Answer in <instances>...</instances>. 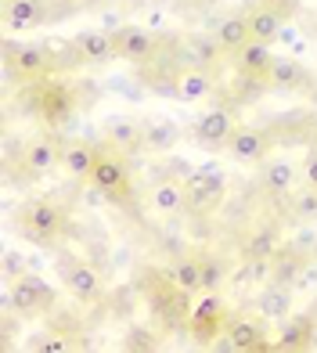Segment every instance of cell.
Listing matches in <instances>:
<instances>
[{
	"mask_svg": "<svg viewBox=\"0 0 317 353\" xmlns=\"http://www.w3.org/2000/svg\"><path fill=\"white\" fill-rule=\"evenodd\" d=\"M184 195H187V213L205 216V213L220 210V202L227 195V184L216 166H202L184 176Z\"/></svg>",
	"mask_w": 317,
	"mask_h": 353,
	"instance_id": "6da1fadb",
	"label": "cell"
},
{
	"mask_svg": "<svg viewBox=\"0 0 317 353\" xmlns=\"http://www.w3.org/2000/svg\"><path fill=\"white\" fill-rule=\"evenodd\" d=\"M90 181L98 191H105L112 202H130V170H126V159L119 148H98V163H94Z\"/></svg>",
	"mask_w": 317,
	"mask_h": 353,
	"instance_id": "7a4b0ae2",
	"label": "cell"
},
{
	"mask_svg": "<svg viewBox=\"0 0 317 353\" xmlns=\"http://www.w3.org/2000/svg\"><path fill=\"white\" fill-rule=\"evenodd\" d=\"M65 228H69V220H65V210H61L58 202L37 199L33 205L22 210V231L33 238V242H54V238L65 234Z\"/></svg>",
	"mask_w": 317,
	"mask_h": 353,
	"instance_id": "3957f363",
	"label": "cell"
},
{
	"mask_svg": "<svg viewBox=\"0 0 317 353\" xmlns=\"http://www.w3.org/2000/svg\"><path fill=\"white\" fill-rule=\"evenodd\" d=\"M51 299H54V288L47 285L43 278L25 274V270H22V274L14 278L11 292L4 296V310L29 317V314H37V310H43V307H51Z\"/></svg>",
	"mask_w": 317,
	"mask_h": 353,
	"instance_id": "277c9868",
	"label": "cell"
},
{
	"mask_svg": "<svg viewBox=\"0 0 317 353\" xmlns=\"http://www.w3.org/2000/svg\"><path fill=\"white\" fill-rule=\"evenodd\" d=\"M37 112H40V119L51 126V130H58V126H65L72 119L76 94L69 90V83H47L37 94Z\"/></svg>",
	"mask_w": 317,
	"mask_h": 353,
	"instance_id": "5b68a950",
	"label": "cell"
},
{
	"mask_svg": "<svg viewBox=\"0 0 317 353\" xmlns=\"http://www.w3.org/2000/svg\"><path fill=\"white\" fill-rule=\"evenodd\" d=\"M238 130L234 116L224 108V105H213L209 112H202L198 123H195V141L202 144V148H227L231 134Z\"/></svg>",
	"mask_w": 317,
	"mask_h": 353,
	"instance_id": "8992f818",
	"label": "cell"
},
{
	"mask_svg": "<svg viewBox=\"0 0 317 353\" xmlns=\"http://www.w3.org/2000/svg\"><path fill=\"white\" fill-rule=\"evenodd\" d=\"M187 328H192V335L198 343H209V339L220 335V328H224V303H220L216 292H205L192 307V314H187Z\"/></svg>",
	"mask_w": 317,
	"mask_h": 353,
	"instance_id": "52a82bcc",
	"label": "cell"
},
{
	"mask_svg": "<svg viewBox=\"0 0 317 353\" xmlns=\"http://www.w3.org/2000/svg\"><path fill=\"white\" fill-rule=\"evenodd\" d=\"M61 148H65V144H58V137H51V134L33 137L22 152V170L33 173V176L51 173L54 166H61Z\"/></svg>",
	"mask_w": 317,
	"mask_h": 353,
	"instance_id": "ba28073f",
	"label": "cell"
},
{
	"mask_svg": "<svg viewBox=\"0 0 317 353\" xmlns=\"http://www.w3.org/2000/svg\"><path fill=\"white\" fill-rule=\"evenodd\" d=\"M61 285H65L79 303H98L101 292H105V281H101V274H98V267L83 263V260L65 267V278H61Z\"/></svg>",
	"mask_w": 317,
	"mask_h": 353,
	"instance_id": "9c48e42d",
	"label": "cell"
},
{
	"mask_svg": "<svg viewBox=\"0 0 317 353\" xmlns=\"http://www.w3.org/2000/svg\"><path fill=\"white\" fill-rule=\"evenodd\" d=\"M76 54L87 61V65H105V61L119 58L116 51V37L108 29H83L76 37Z\"/></svg>",
	"mask_w": 317,
	"mask_h": 353,
	"instance_id": "30bf717a",
	"label": "cell"
},
{
	"mask_svg": "<svg viewBox=\"0 0 317 353\" xmlns=\"http://www.w3.org/2000/svg\"><path fill=\"white\" fill-rule=\"evenodd\" d=\"M116 51L123 61H152L155 54V37L148 33L145 26H123L116 29Z\"/></svg>",
	"mask_w": 317,
	"mask_h": 353,
	"instance_id": "8fae6325",
	"label": "cell"
},
{
	"mask_svg": "<svg viewBox=\"0 0 317 353\" xmlns=\"http://www.w3.org/2000/svg\"><path fill=\"white\" fill-rule=\"evenodd\" d=\"M267 332L249 317H238L227 325V335H224V350H234V353H260L267 350Z\"/></svg>",
	"mask_w": 317,
	"mask_h": 353,
	"instance_id": "7c38bea8",
	"label": "cell"
},
{
	"mask_svg": "<svg viewBox=\"0 0 317 353\" xmlns=\"http://www.w3.org/2000/svg\"><path fill=\"white\" fill-rule=\"evenodd\" d=\"M267 148H271V141H267L263 130L256 126H238L227 141V152L238 159V163H263L267 159Z\"/></svg>",
	"mask_w": 317,
	"mask_h": 353,
	"instance_id": "4fadbf2b",
	"label": "cell"
},
{
	"mask_svg": "<svg viewBox=\"0 0 317 353\" xmlns=\"http://www.w3.org/2000/svg\"><path fill=\"white\" fill-rule=\"evenodd\" d=\"M274 51H271V43H263V40H249L242 51H234V61H238V72L242 76H256V79H267V72H271L274 65Z\"/></svg>",
	"mask_w": 317,
	"mask_h": 353,
	"instance_id": "5bb4252c",
	"label": "cell"
},
{
	"mask_svg": "<svg viewBox=\"0 0 317 353\" xmlns=\"http://www.w3.org/2000/svg\"><path fill=\"white\" fill-rule=\"evenodd\" d=\"M285 19L289 14L271 8V4H256L249 11V29H252V40H263V43H274L285 37Z\"/></svg>",
	"mask_w": 317,
	"mask_h": 353,
	"instance_id": "9a60e30c",
	"label": "cell"
},
{
	"mask_svg": "<svg viewBox=\"0 0 317 353\" xmlns=\"http://www.w3.org/2000/svg\"><path fill=\"white\" fill-rule=\"evenodd\" d=\"M256 314L263 321H285L292 314V292H289V285H263L260 288V296H256Z\"/></svg>",
	"mask_w": 317,
	"mask_h": 353,
	"instance_id": "2e32d148",
	"label": "cell"
},
{
	"mask_svg": "<svg viewBox=\"0 0 317 353\" xmlns=\"http://www.w3.org/2000/svg\"><path fill=\"white\" fill-rule=\"evenodd\" d=\"M94 163H98V148H90L83 141H69L61 148V170H65L72 181H90Z\"/></svg>",
	"mask_w": 317,
	"mask_h": 353,
	"instance_id": "e0dca14e",
	"label": "cell"
},
{
	"mask_svg": "<svg viewBox=\"0 0 317 353\" xmlns=\"http://www.w3.org/2000/svg\"><path fill=\"white\" fill-rule=\"evenodd\" d=\"M152 210L163 213V216H177L187 210V195H184V181H173V176H166V181H158L152 188Z\"/></svg>",
	"mask_w": 317,
	"mask_h": 353,
	"instance_id": "ac0fdd59",
	"label": "cell"
},
{
	"mask_svg": "<svg viewBox=\"0 0 317 353\" xmlns=\"http://www.w3.org/2000/svg\"><path fill=\"white\" fill-rule=\"evenodd\" d=\"M105 137H108V144H112V148H119V152L145 148V126H141L137 119H130V116H116V119H108Z\"/></svg>",
	"mask_w": 317,
	"mask_h": 353,
	"instance_id": "d6986e66",
	"label": "cell"
},
{
	"mask_svg": "<svg viewBox=\"0 0 317 353\" xmlns=\"http://www.w3.org/2000/svg\"><path fill=\"white\" fill-rule=\"evenodd\" d=\"M213 94V76H209V69H198V65H192V69H184L181 76H177V98L184 101V105H198V101H205Z\"/></svg>",
	"mask_w": 317,
	"mask_h": 353,
	"instance_id": "ffe728a7",
	"label": "cell"
},
{
	"mask_svg": "<svg viewBox=\"0 0 317 353\" xmlns=\"http://www.w3.org/2000/svg\"><path fill=\"white\" fill-rule=\"evenodd\" d=\"M43 19V0H8L4 4V26L11 33H25V29L40 26Z\"/></svg>",
	"mask_w": 317,
	"mask_h": 353,
	"instance_id": "44dd1931",
	"label": "cell"
},
{
	"mask_svg": "<svg viewBox=\"0 0 317 353\" xmlns=\"http://www.w3.org/2000/svg\"><path fill=\"white\" fill-rule=\"evenodd\" d=\"M170 285L181 296H202V260L198 256H184L170 267Z\"/></svg>",
	"mask_w": 317,
	"mask_h": 353,
	"instance_id": "7402d4cb",
	"label": "cell"
},
{
	"mask_svg": "<svg viewBox=\"0 0 317 353\" xmlns=\"http://www.w3.org/2000/svg\"><path fill=\"white\" fill-rule=\"evenodd\" d=\"M274 256H281V238L274 228H256L249 231V238L242 242V260H274Z\"/></svg>",
	"mask_w": 317,
	"mask_h": 353,
	"instance_id": "603a6c76",
	"label": "cell"
},
{
	"mask_svg": "<svg viewBox=\"0 0 317 353\" xmlns=\"http://www.w3.org/2000/svg\"><path fill=\"white\" fill-rule=\"evenodd\" d=\"M213 37L220 40V47H224L227 54L242 51V47L252 40L249 14H227V19H220V26H216V33H213Z\"/></svg>",
	"mask_w": 317,
	"mask_h": 353,
	"instance_id": "cb8c5ba5",
	"label": "cell"
},
{
	"mask_svg": "<svg viewBox=\"0 0 317 353\" xmlns=\"http://www.w3.org/2000/svg\"><path fill=\"white\" fill-rule=\"evenodd\" d=\"M263 184L267 191H274V195H289L296 188V166L289 159H263Z\"/></svg>",
	"mask_w": 317,
	"mask_h": 353,
	"instance_id": "d4e9b609",
	"label": "cell"
},
{
	"mask_svg": "<svg viewBox=\"0 0 317 353\" xmlns=\"http://www.w3.org/2000/svg\"><path fill=\"white\" fill-rule=\"evenodd\" d=\"M11 65H14V72H19L22 79H40L47 72V65H51V58H47L43 47H14Z\"/></svg>",
	"mask_w": 317,
	"mask_h": 353,
	"instance_id": "484cf974",
	"label": "cell"
},
{
	"mask_svg": "<svg viewBox=\"0 0 317 353\" xmlns=\"http://www.w3.org/2000/svg\"><path fill=\"white\" fill-rule=\"evenodd\" d=\"M303 69H299L296 58H274L271 72H267V87H278V90H299L303 87Z\"/></svg>",
	"mask_w": 317,
	"mask_h": 353,
	"instance_id": "4316f807",
	"label": "cell"
},
{
	"mask_svg": "<svg viewBox=\"0 0 317 353\" xmlns=\"http://www.w3.org/2000/svg\"><path fill=\"white\" fill-rule=\"evenodd\" d=\"M310 339V321L307 317H285V325L278 332V350H307Z\"/></svg>",
	"mask_w": 317,
	"mask_h": 353,
	"instance_id": "83f0119b",
	"label": "cell"
},
{
	"mask_svg": "<svg viewBox=\"0 0 317 353\" xmlns=\"http://www.w3.org/2000/svg\"><path fill=\"white\" fill-rule=\"evenodd\" d=\"M187 51H192V58H195V65H198V69H213V65H216V58L224 54V47H220L216 37H213V40L192 37V40H187Z\"/></svg>",
	"mask_w": 317,
	"mask_h": 353,
	"instance_id": "f1b7e54d",
	"label": "cell"
},
{
	"mask_svg": "<svg viewBox=\"0 0 317 353\" xmlns=\"http://www.w3.org/2000/svg\"><path fill=\"white\" fill-rule=\"evenodd\" d=\"M177 126L173 123H152V126H145V148H152V152H170L173 144H177Z\"/></svg>",
	"mask_w": 317,
	"mask_h": 353,
	"instance_id": "f546056e",
	"label": "cell"
},
{
	"mask_svg": "<svg viewBox=\"0 0 317 353\" xmlns=\"http://www.w3.org/2000/svg\"><path fill=\"white\" fill-rule=\"evenodd\" d=\"M198 260H202V292H216L227 281V267L216 256H198Z\"/></svg>",
	"mask_w": 317,
	"mask_h": 353,
	"instance_id": "4dcf8cb0",
	"label": "cell"
},
{
	"mask_svg": "<svg viewBox=\"0 0 317 353\" xmlns=\"http://www.w3.org/2000/svg\"><path fill=\"white\" fill-rule=\"evenodd\" d=\"M292 213L299 220H317V188H310V191L292 199Z\"/></svg>",
	"mask_w": 317,
	"mask_h": 353,
	"instance_id": "1f68e13d",
	"label": "cell"
},
{
	"mask_svg": "<svg viewBox=\"0 0 317 353\" xmlns=\"http://www.w3.org/2000/svg\"><path fill=\"white\" fill-rule=\"evenodd\" d=\"M25 346L29 350H40V353H61V350H69V343L61 339V335H43V339L37 335V339H29Z\"/></svg>",
	"mask_w": 317,
	"mask_h": 353,
	"instance_id": "d6a6232c",
	"label": "cell"
},
{
	"mask_svg": "<svg viewBox=\"0 0 317 353\" xmlns=\"http://www.w3.org/2000/svg\"><path fill=\"white\" fill-rule=\"evenodd\" d=\"M303 181H307L310 188H317V148L307 155V163H303Z\"/></svg>",
	"mask_w": 317,
	"mask_h": 353,
	"instance_id": "836d02e7",
	"label": "cell"
},
{
	"mask_svg": "<svg viewBox=\"0 0 317 353\" xmlns=\"http://www.w3.org/2000/svg\"><path fill=\"white\" fill-rule=\"evenodd\" d=\"M317 285V267L303 263V270H299V278H296V288H314Z\"/></svg>",
	"mask_w": 317,
	"mask_h": 353,
	"instance_id": "e575fe53",
	"label": "cell"
},
{
	"mask_svg": "<svg viewBox=\"0 0 317 353\" xmlns=\"http://www.w3.org/2000/svg\"><path fill=\"white\" fill-rule=\"evenodd\" d=\"M155 339H152V332H130V350H152Z\"/></svg>",
	"mask_w": 317,
	"mask_h": 353,
	"instance_id": "d590c367",
	"label": "cell"
},
{
	"mask_svg": "<svg viewBox=\"0 0 317 353\" xmlns=\"http://www.w3.org/2000/svg\"><path fill=\"white\" fill-rule=\"evenodd\" d=\"M260 4H271V8H278V11L289 14V11L296 8V0H260Z\"/></svg>",
	"mask_w": 317,
	"mask_h": 353,
	"instance_id": "8d00e7d4",
	"label": "cell"
},
{
	"mask_svg": "<svg viewBox=\"0 0 317 353\" xmlns=\"http://www.w3.org/2000/svg\"><path fill=\"white\" fill-rule=\"evenodd\" d=\"M123 26V19H119V14H112V11H108V14H101V29H119Z\"/></svg>",
	"mask_w": 317,
	"mask_h": 353,
	"instance_id": "74e56055",
	"label": "cell"
},
{
	"mask_svg": "<svg viewBox=\"0 0 317 353\" xmlns=\"http://www.w3.org/2000/svg\"><path fill=\"white\" fill-rule=\"evenodd\" d=\"M177 8H198V4H205V0H173Z\"/></svg>",
	"mask_w": 317,
	"mask_h": 353,
	"instance_id": "f35d334b",
	"label": "cell"
}]
</instances>
